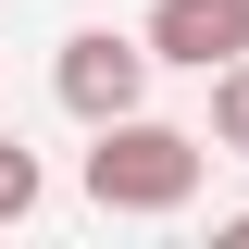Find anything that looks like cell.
<instances>
[{"mask_svg": "<svg viewBox=\"0 0 249 249\" xmlns=\"http://www.w3.org/2000/svg\"><path fill=\"white\" fill-rule=\"evenodd\" d=\"M137 37H150L175 75H224V62L249 50V0H150Z\"/></svg>", "mask_w": 249, "mask_h": 249, "instance_id": "3", "label": "cell"}, {"mask_svg": "<svg viewBox=\"0 0 249 249\" xmlns=\"http://www.w3.org/2000/svg\"><path fill=\"white\" fill-rule=\"evenodd\" d=\"M199 175H212V124H162V112L88 124V162H75L88 212H112V224H175L199 199Z\"/></svg>", "mask_w": 249, "mask_h": 249, "instance_id": "1", "label": "cell"}, {"mask_svg": "<svg viewBox=\"0 0 249 249\" xmlns=\"http://www.w3.org/2000/svg\"><path fill=\"white\" fill-rule=\"evenodd\" d=\"M37 199H50V162L25 137H0V224H37Z\"/></svg>", "mask_w": 249, "mask_h": 249, "instance_id": "4", "label": "cell"}, {"mask_svg": "<svg viewBox=\"0 0 249 249\" xmlns=\"http://www.w3.org/2000/svg\"><path fill=\"white\" fill-rule=\"evenodd\" d=\"M150 75H162V50L150 37H124V25H75L50 50V100L75 124H124V112H150Z\"/></svg>", "mask_w": 249, "mask_h": 249, "instance_id": "2", "label": "cell"}, {"mask_svg": "<svg viewBox=\"0 0 249 249\" xmlns=\"http://www.w3.org/2000/svg\"><path fill=\"white\" fill-rule=\"evenodd\" d=\"M212 237H224V249H249V212H224V224H212Z\"/></svg>", "mask_w": 249, "mask_h": 249, "instance_id": "6", "label": "cell"}, {"mask_svg": "<svg viewBox=\"0 0 249 249\" xmlns=\"http://www.w3.org/2000/svg\"><path fill=\"white\" fill-rule=\"evenodd\" d=\"M212 150H237V162H249V50L212 75Z\"/></svg>", "mask_w": 249, "mask_h": 249, "instance_id": "5", "label": "cell"}]
</instances>
